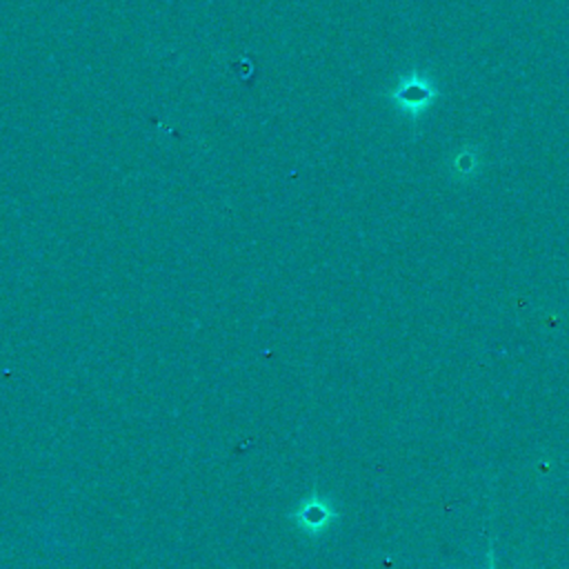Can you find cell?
Here are the masks:
<instances>
[{
    "mask_svg": "<svg viewBox=\"0 0 569 569\" xmlns=\"http://www.w3.org/2000/svg\"><path fill=\"white\" fill-rule=\"evenodd\" d=\"M291 520L302 533L318 538L338 520V511L329 498L320 496L318 491H311L298 502V507L291 513Z\"/></svg>",
    "mask_w": 569,
    "mask_h": 569,
    "instance_id": "1",
    "label": "cell"
},
{
    "mask_svg": "<svg viewBox=\"0 0 569 569\" xmlns=\"http://www.w3.org/2000/svg\"><path fill=\"white\" fill-rule=\"evenodd\" d=\"M487 569H496V565H493V549L489 547V553H487Z\"/></svg>",
    "mask_w": 569,
    "mask_h": 569,
    "instance_id": "2",
    "label": "cell"
}]
</instances>
